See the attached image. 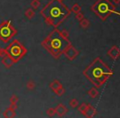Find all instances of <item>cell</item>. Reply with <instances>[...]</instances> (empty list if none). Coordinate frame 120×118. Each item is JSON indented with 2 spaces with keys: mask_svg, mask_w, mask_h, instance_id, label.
<instances>
[{
  "mask_svg": "<svg viewBox=\"0 0 120 118\" xmlns=\"http://www.w3.org/2000/svg\"><path fill=\"white\" fill-rule=\"evenodd\" d=\"M38 1H40V0H38Z\"/></svg>",
  "mask_w": 120,
  "mask_h": 118,
  "instance_id": "31",
  "label": "cell"
},
{
  "mask_svg": "<svg viewBox=\"0 0 120 118\" xmlns=\"http://www.w3.org/2000/svg\"><path fill=\"white\" fill-rule=\"evenodd\" d=\"M56 113L59 116V117H63L65 114H66V112H68V109L63 105V104H59L55 108Z\"/></svg>",
  "mask_w": 120,
  "mask_h": 118,
  "instance_id": "9",
  "label": "cell"
},
{
  "mask_svg": "<svg viewBox=\"0 0 120 118\" xmlns=\"http://www.w3.org/2000/svg\"><path fill=\"white\" fill-rule=\"evenodd\" d=\"M89 24H90V23H89V21H87V19H83V18H82L80 21V26H82V28H87V26H89Z\"/></svg>",
  "mask_w": 120,
  "mask_h": 118,
  "instance_id": "19",
  "label": "cell"
},
{
  "mask_svg": "<svg viewBox=\"0 0 120 118\" xmlns=\"http://www.w3.org/2000/svg\"><path fill=\"white\" fill-rule=\"evenodd\" d=\"M59 1H60V2H62V1H63V0H59Z\"/></svg>",
  "mask_w": 120,
  "mask_h": 118,
  "instance_id": "30",
  "label": "cell"
},
{
  "mask_svg": "<svg viewBox=\"0 0 120 118\" xmlns=\"http://www.w3.org/2000/svg\"><path fill=\"white\" fill-rule=\"evenodd\" d=\"M25 16H26L28 19H32V18L34 16V15H35V12H34V11L32 8H28V9L25 11Z\"/></svg>",
  "mask_w": 120,
  "mask_h": 118,
  "instance_id": "14",
  "label": "cell"
},
{
  "mask_svg": "<svg viewBox=\"0 0 120 118\" xmlns=\"http://www.w3.org/2000/svg\"><path fill=\"white\" fill-rule=\"evenodd\" d=\"M3 117L6 118H12L16 117V112L14 109L11 108H8L7 110H5V112H3Z\"/></svg>",
  "mask_w": 120,
  "mask_h": 118,
  "instance_id": "11",
  "label": "cell"
},
{
  "mask_svg": "<svg viewBox=\"0 0 120 118\" xmlns=\"http://www.w3.org/2000/svg\"><path fill=\"white\" fill-rule=\"evenodd\" d=\"M41 14L46 22L53 26H57L70 14L69 9L59 0H52L41 11Z\"/></svg>",
  "mask_w": 120,
  "mask_h": 118,
  "instance_id": "1",
  "label": "cell"
},
{
  "mask_svg": "<svg viewBox=\"0 0 120 118\" xmlns=\"http://www.w3.org/2000/svg\"><path fill=\"white\" fill-rule=\"evenodd\" d=\"M78 104H79V102L75 98H73L70 101V106L71 107H76L78 106Z\"/></svg>",
  "mask_w": 120,
  "mask_h": 118,
  "instance_id": "24",
  "label": "cell"
},
{
  "mask_svg": "<svg viewBox=\"0 0 120 118\" xmlns=\"http://www.w3.org/2000/svg\"><path fill=\"white\" fill-rule=\"evenodd\" d=\"M84 75L88 77L96 85L101 86L105 82L108 77L112 75V71L97 58L84 71Z\"/></svg>",
  "mask_w": 120,
  "mask_h": 118,
  "instance_id": "3",
  "label": "cell"
},
{
  "mask_svg": "<svg viewBox=\"0 0 120 118\" xmlns=\"http://www.w3.org/2000/svg\"><path fill=\"white\" fill-rule=\"evenodd\" d=\"M2 63L5 66V67L7 68H10L11 67H12L14 65V60L11 58L8 55H5V56L3 57V59H2Z\"/></svg>",
  "mask_w": 120,
  "mask_h": 118,
  "instance_id": "8",
  "label": "cell"
},
{
  "mask_svg": "<svg viewBox=\"0 0 120 118\" xmlns=\"http://www.w3.org/2000/svg\"><path fill=\"white\" fill-rule=\"evenodd\" d=\"M7 55V52H6V49L5 48H0V58H3V56Z\"/></svg>",
  "mask_w": 120,
  "mask_h": 118,
  "instance_id": "27",
  "label": "cell"
},
{
  "mask_svg": "<svg viewBox=\"0 0 120 118\" xmlns=\"http://www.w3.org/2000/svg\"><path fill=\"white\" fill-rule=\"evenodd\" d=\"M6 49L7 55L10 56L14 60V62H19L26 53V48L18 40H13Z\"/></svg>",
  "mask_w": 120,
  "mask_h": 118,
  "instance_id": "4",
  "label": "cell"
},
{
  "mask_svg": "<svg viewBox=\"0 0 120 118\" xmlns=\"http://www.w3.org/2000/svg\"><path fill=\"white\" fill-rule=\"evenodd\" d=\"M10 108H11V109H14V110H16V108L18 107V106H17V104L16 103H11V105H10Z\"/></svg>",
  "mask_w": 120,
  "mask_h": 118,
  "instance_id": "28",
  "label": "cell"
},
{
  "mask_svg": "<svg viewBox=\"0 0 120 118\" xmlns=\"http://www.w3.org/2000/svg\"><path fill=\"white\" fill-rule=\"evenodd\" d=\"M113 1H114V3H115L116 4H118V3H120V0H113Z\"/></svg>",
  "mask_w": 120,
  "mask_h": 118,
  "instance_id": "29",
  "label": "cell"
},
{
  "mask_svg": "<svg viewBox=\"0 0 120 118\" xmlns=\"http://www.w3.org/2000/svg\"><path fill=\"white\" fill-rule=\"evenodd\" d=\"M64 53H65V57H66L68 59H70V60H74V59L77 57V55L79 53H78V51L74 48V47L70 45V46L64 51Z\"/></svg>",
  "mask_w": 120,
  "mask_h": 118,
  "instance_id": "7",
  "label": "cell"
},
{
  "mask_svg": "<svg viewBox=\"0 0 120 118\" xmlns=\"http://www.w3.org/2000/svg\"><path fill=\"white\" fill-rule=\"evenodd\" d=\"M84 114H85L86 117H92L96 114V111L91 105H88V107H87V111H86Z\"/></svg>",
  "mask_w": 120,
  "mask_h": 118,
  "instance_id": "12",
  "label": "cell"
},
{
  "mask_svg": "<svg viewBox=\"0 0 120 118\" xmlns=\"http://www.w3.org/2000/svg\"><path fill=\"white\" fill-rule=\"evenodd\" d=\"M16 33H17V31L13 27L10 21H3L0 25V39L2 41L7 43L13 36H15Z\"/></svg>",
  "mask_w": 120,
  "mask_h": 118,
  "instance_id": "6",
  "label": "cell"
},
{
  "mask_svg": "<svg viewBox=\"0 0 120 118\" xmlns=\"http://www.w3.org/2000/svg\"><path fill=\"white\" fill-rule=\"evenodd\" d=\"M42 45L52 56L57 58L70 46V43L67 39H65L60 35V31L55 30L42 43Z\"/></svg>",
  "mask_w": 120,
  "mask_h": 118,
  "instance_id": "2",
  "label": "cell"
},
{
  "mask_svg": "<svg viewBox=\"0 0 120 118\" xmlns=\"http://www.w3.org/2000/svg\"><path fill=\"white\" fill-rule=\"evenodd\" d=\"M26 88L30 89V90H33L35 88V83L32 80H29L26 83Z\"/></svg>",
  "mask_w": 120,
  "mask_h": 118,
  "instance_id": "18",
  "label": "cell"
},
{
  "mask_svg": "<svg viewBox=\"0 0 120 118\" xmlns=\"http://www.w3.org/2000/svg\"><path fill=\"white\" fill-rule=\"evenodd\" d=\"M87 107H88V105L87 104H86V103H82V104H81L80 106H79V111L81 112V113H85V112L87 111Z\"/></svg>",
  "mask_w": 120,
  "mask_h": 118,
  "instance_id": "17",
  "label": "cell"
},
{
  "mask_svg": "<svg viewBox=\"0 0 120 118\" xmlns=\"http://www.w3.org/2000/svg\"><path fill=\"white\" fill-rule=\"evenodd\" d=\"M88 94L92 98H96V97H97V96H98L99 92H98V90L96 88H92V89H90V91L88 92Z\"/></svg>",
  "mask_w": 120,
  "mask_h": 118,
  "instance_id": "15",
  "label": "cell"
},
{
  "mask_svg": "<svg viewBox=\"0 0 120 118\" xmlns=\"http://www.w3.org/2000/svg\"><path fill=\"white\" fill-rule=\"evenodd\" d=\"M55 93L57 94L58 96H62L64 94H65V89L63 88V87H60L59 89H57L55 91Z\"/></svg>",
  "mask_w": 120,
  "mask_h": 118,
  "instance_id": "21",
  "label": "cell"
},
{
  "mask_svg": "<svg viewBox=\"0 0 120 118\" xmlns=\"http://www.w3.org/2000/svg\"><path fill=\"white\" fill-rule=\"evenodd\" d=\"M61 86H62L61 84H60V82H59L58 80H53V81L50 84V88L52 89L54 92H55L57 89H59L60 87H61Z\"/></svg>",
  "mask_w": 120,
  "mask_h": 118,
  "instance_id": "13",
  "label": "cell"
},
{
  "mask_svg": "<svg viewBox=\"0 0 120 118\" xmlns=\"http://www.w3.org/2000/svg\"><path fill=\"white\" fill-rule=\"evenodd\" d=\"M47 114L49 116V117H52V116H54L56 114V110L55 108H48V110H47Z\"/></svg>",
  "mask_w": 120,
  "mask_h": 118,
  "instance_id": "22",
  "label": "cell"
},
{
  "mask_svg": "<svg viewBox=\"0 0 120 118\" xmlns=\"http://www.w3.org/2000/svg\"><path fill=\"white\" fill-rule=\"evenodd\" d=\"M30 5H31V7L34 9H38L40 7V2L38 0H32Z\"/></svg>",
  "mask_w": 120,
  "mask_h": 118,
  "instance_id": "16",
  "label": "cell"
},
{
  "mask_svg": "<svg viewBox=\"0 0 120 118\" xmlns=\"http://www.w3.org/2000/svg\"><path fill=\"white\" fill-rule=\"evenodd\" d=\"M82 18H83V14H82V12H79L76 13V19L79 20V21H81Z\"/></svg>",
  "mask_w": 120,
  "mask_h": 118,
  "instance_id": "26",
  "label": "cell"
},
{
  "mask_svg": "<svg viewBox=\"0 0 120 118\" xmlns=\"http://www.w3.org/2000/svg\"><path fill=\"white\" fill-rule=\"evenodd\" d=\"M72 11L74 12H75V13H77V12H80L81 11L80 6H79V4H74V6L72 7Z\"/></svg>",
  "mask_w": 120,
  "mask_h": 118,
  "instance_id": "23",
  "label": "cell"
},
{
  "mask_svg": "<svg viewBox=\"0 0 120 118\" xmlns=\"http://www.w3.org/2000/svg\"><path fill=\"white\" fill-rule=\"evenodd\" d=\"M93 10L102 19H105L114 12V6L108 0H99L93 6Z\"/></svg>",
  "mask_w": 120,
  "mask_h": 118,
  "instance_id": "5",
  "label": "cell"
},
{
  "mask_svg": "<svg viewBox=\"0 0 120 118\" xmlns=\"http://www.w3.org/2000/svg\"><path fill=\"white\" fill-rule=\"evenodd\" d=\"M60 35H61L62 36L64 37V38L67 39H68V38H69V34H68V32H67L66 30H61V31H60Z\"/></svg>",
  "mask_w": 120,
  "mask_h": 118,
  "instance_id": "25",
  "label": "cell"
},
{
  "mask_svg": "<svg viewBox=\"0 0 120 118\" xmlns=\"http://www.w3.org/2000/svg\"><path fill=\"white\" fill-rule=\"evenodd\" d=\"M18 101H19V98H18L16 95H15V94H13V95L10 98V102H11V103H16L17 104Z\"/></svg>",
  "mask_w": 120,
  "mask_h": 118,
  "instance_id": "20",
  "label": "cell"
},
{
  "mask_svg": "<svg viewBox=\"0 0 120 118\" xmlns=\"http://www.w3.org/2000/svg\"><path fill=\"white\" fill-rule=\"evenodd\" d=\"M108 54H109L112 58L116 59V58H119V57H120V50L115 46L112 47V48H111V49L108 52Z\"/></svg>",
  "mask_w": 120,
  "mask_h": 118,
  "instance_id": "10",
  "label": "cell"
}]
</instances>
